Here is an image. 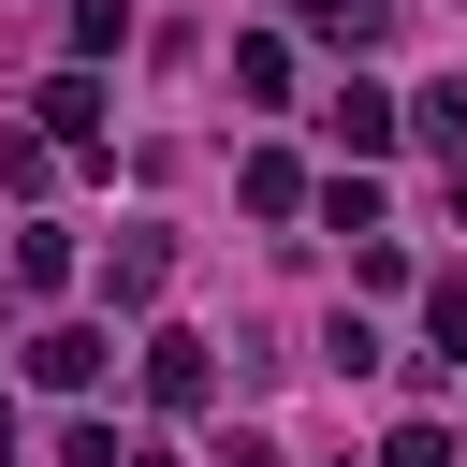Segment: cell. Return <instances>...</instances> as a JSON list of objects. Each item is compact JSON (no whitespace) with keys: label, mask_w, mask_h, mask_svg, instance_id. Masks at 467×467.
<instances>
[{"label":"cell","mask_w":467,"mask_h":467,"mask_svg":"<svg viewBox=\"0 0 467 467\" xmlns=\"http://www.w3.org/2000/svg\"><path fill=\"white\" fill-rule=\"evenodd\" d=\"M29 117H44V146H102V131H117V117H102V58L44 73V102H29Z\"/></svg>","instance_id":"cell-1"},{"label":"cell","mask_w":467,"mask_h":467,"mask_svg":"<svg viewBox=\"0 0 467 467\" xmlns=\"http://www.w3.org/2000/svg\"><path fill=\"white\" fill-rule=\"evenodd\" d=\"M102 365H117V350H102V321H44V336H29V379H44V394H88Z\"/></svg>","instance_id":"cell-2"},{"label":"cell","mask_w":467,"mask_h":467,"mask_svg":"<svg viewBox=\"0 0 467 467\" xmlns=\"http://www.w3.org/2000/svg\"><path fill=\"white\" fill-rule=\"evenodd\" d=\"M219 394V350L204 336H146V409H204Z\"/></svg>","instance_id":"cell-3"},{"label":"cell","mask_w":467,"mask_h":467,"mask_svg":"<svg viewBox=\"0 0 467 467\" xmlns=\"http://www.w3.org/2000/svg\"><path fill=\"white\" fill-rule=\"evenodd\" d=\"M161 277H175V234H117V263H102V306H161Z\"/></svg>","instance_id":"cell-4"},{"label":"cell","mask_w":467,"mask_h":467,"mask_svg":"<svg viewBox=\"0 0 467 467\" xmlns=\"http://www.w3.org/2000/svg\"><path fill=\"white\" fill-rule=\"evenodd\" d=\"M321 131H336V146H365V161H379V146H394V131H409V102H379V88H365V73H350V88H336V117H321Z\"/></svg>","instance_id":"cell-5"},{"label":"cell","mask_w":467,"mask_h":467,"mask_svg":"<svg viewBox=\"0 0 467 467\" xmlns=\"http://www.w3.org/2000/svg\"><path fill=\"white\" fill-rule=\"evenodd\" d=\"M292 15H306V29H321V44H350V58H365V44H379V29H394V0H292Z\"/></svg>","instance_id":"cell-6"},{"label":"cell","mask_w":467,"mask_h":467,"mask_svg":"<svg viewBox=\"0 0 467 467\" xmlns=\"http://www.w3.org/2000/svg\"><path fill=\"white\" fill-rule=\"evenodd\" d=\"M234 190H248V219H292V204H306V175H292L277 146H248V175H234Z\"/></svg>","instance_id":"cell-7"},{"label":"cell","mask_w":467,"mask_h":467,"mask_svg":"<svg viewBox=\"0 0 467 467\" xmlns=\"http://www.w3.org/2000/svg\"><path fill=\"white\" fill-rule=\"evenodd\" d=\"M15 292H29V306L73 292V234H15Z\"/></svg>","instance_id":"cell-8"},{"label":"cell","mask_w":467,"mask_h":467,"mask_svg":"<svg viewBox=\"0 0 467 467\" xmlns=\"http://www.w3.org/2000/svg\"><path fill=\"white\" fill-rule=\"evenodd\" d=\"M234 88H248V102H277V88H292V44H277V29H248V44H234Z\"/></svg>","instance_id":"cell-9"},{"label":"cell","mask_w":467,"mask_h":467,"mask_svg":"<svg viewBox=\"0 0 467 467\" xmlns=\"http://www.w3.org/2000/svg\"><path fill=\"white\" fill-rule=\"evenodd\" d=\"M423 336H438L423 365H467V277H438V292H423Z\"/></svg>","instance_id":"cell-10"},{"label":"cell","mask_w":467,"mask_h":467,"mask_svg":"<svg viewBox=\"0 0 467 467\" xmlns=\"http://www.w3.org/2000/svg\"><path fill=\"white\" fill-rule=\"evenodd\" d=\"M131 44V0H73V58H117Z\"/></svg>","instance_id":"cell-11"},{"label":"cell","mask_w":467,"mask_h":467,"mask_svg":"<svg viewBox=\"0 0 467 467\" xmlns=\"http://www.w3.org/2000/svg\"><path fill=\"white\" fill-rule=\"evenodd\" d=\"M409 117H423V131H438V146H452V161H467V73H452V88H423V102H409Z\"/></svg>","instance_id":"cell-12"},{"label":"cell","mask_w":467,"mask_h":467,"mask_svg":"<svg viewBox=\"0 0 467 467\" xmlns=\"http://www.w3.org/2000/svg\"><path fill=\"white\" fill-rule=\"evenodd\" d=\"M58 467H117V423H88V409H73V423H58Z\"/></svg>","instance_id":"cell-13"},{"label":"cell","mask_w":467,"mask_h":467,"mask_svg":"<svg viewBox=\"0 0 467 467\" xmlns=\"http://www.w3.org/2000/svg\"><path fill=\"white\" fill-rule=\"evenodd\" d=\"M379 467H452V438H438V423H394V438H379Z\"/></svg>","instance_id":"cell-14"},{"label":"cell","mask_w":467,"mask_h":467,"mask_svg":"<svg viewBox=\"0 0 467 467\" xmlns=\"http://www.w3.org/2000/svg\"><path fill=\"white\" fill-rule=\"evenodd\" d=\"M219 467H277V438H234V452H219Z\"/></svg>","instance_id":"cell-15"},{"label":"cell","mask_w":467,"mask_h":467,"mask_svg":"<svg viewBox=\"0 0 467 467\" xmlns=\"http://www.w3.org/2000/svg\"><path fill=\"white\" fill-rule=\"evenodd\" d=\"M0 467H15V394H0Z\"/></svg>","instance_id":"cell-16"},{"label":"cell","mask_w":467,"mask_h":467,"mask_svg":"<svg viewBox=\"0 0 467 467\" xmlns=\"http://www.w3.org/2000/svg\"><path fill=\"white\" fill-rule=\"evenodd\" d=\"M452 219H467V161H452Z\"/></svg>","instance_id":"cell-17"}]
</instances>
